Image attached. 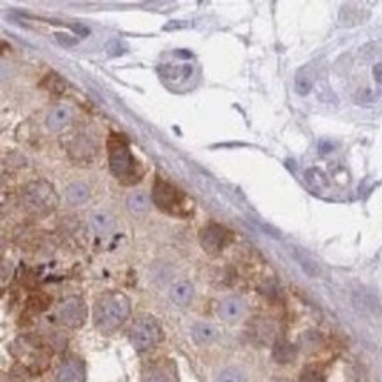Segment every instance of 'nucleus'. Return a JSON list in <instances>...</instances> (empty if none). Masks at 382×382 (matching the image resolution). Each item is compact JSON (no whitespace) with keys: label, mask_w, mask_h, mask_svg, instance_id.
<instances>
[{"label":"nucleus","mask_w":382,"mask_h":382,"mask_svg":"<svg viewBox=\"0 0 382 382\" xmlns=\"http://www.w3.org/2000/svg\"><path fill=\"white\" fill-rule=\"evenodd\" d=\"M131 315V299L118 291H108L94 303V326L101 333H115Z\"/></svg>","instance_id":"1"},{"label":"nucleus","mask_w":382,"mask_h":382,"mask_svg":"<svg viewBox=\"0 0 382 382\" xmlns=\"http://www.w3.org/2000/svg\"><path fill=\"white\" fill-rule=\"evenodd\" d=\"M9 351L13 358L18 361V365H22L32 375H39L48 370L51 356H53L48 345L42 344V340L32 335H23L13 340Z\"/></svg>","instance_id":"2"},{"label":"nucleus","mask_w":382,"mask_h":382,"mask_svg":"<svg viewBox=\"0 0 382 382\" xmlns=\"http://www.w3.org/2000/svg\"><path fill=\"white\" fill-rule=\"evenodd\" d=\"M108 153H110V169L122 183H134L140 180L136 159L129 150V144L120 134H111L108 141Z\"/></svg>","instance_id":"3"},{"label":"nucleus","mask_w":382,"mask_h":382,"mask_svg":"<svg viewBox=\"0 0 382 382\" xmlns=\"http://www.w3.org/2000/svg\"><path fill=\"white\" fill-rule=\"evenodd\" d=\"M23 203L32 215L44 217L57 208L58 197L51 183L46 180H35L23 189Z\"/></svg>","instance_id":"4"},{"label":"nucleus","mask_w":382,"mask_h":382,"mask_svg":"<svg viewBox=\"0 0 382 382\" xmlns=\"http://www.w3.org/2000/svg\"><path fill=\"white\" fill-rule=\"evenodd\" d=\"M131 344L138 352L151 351L163 342L164 331L159 321L151 315H140L131 328Z\"/></svg>","instance_id":"5"},{"label":"nucleus","mask_w":382,"mask_h":382,"mask_svg":"<svg viewBox=\"0 0 382 382\" xmlns=\"http://www.w3.org/2000/svg\"><path fill=\"white\" fill-rule=\"evenodd\" d=\"M88 308L87 303L80 296H67L57 307V319L65 328L78 329L87 322Z\"/></svg>","instance_id":"6"},{"label":"nucleus","mask_w":382,"mask_h":382,"mask_svg":"<svg viewBox=\"0 0 382 382\" xmlns=\"http://www.w3.org/2000/svg\"><path fill=\"white\" fill-rule=\"evenodd\" d=\"M151 199L166 213H178L182 206V194L180 190L174 189L171 183L164 180H157L153 190H151Z\"/></svg>","instance_id":"7"},{"label":"nucleus","mask_w":382,"mask_h":382,"mask_svg":"<svg viewBox=\"0 0 382 382\" xmlns=\"http://www.w3.org/2000/svg\"><path fill=\"white\" fill-rule=\"evenodd\" d=\"M141 382H180L176 363L169 358L151 361L143 368Z\"/></svg>","instance_id":"8"},{"label":"nucleus","mask_w":382,"mask_h":382,"mask_svg":"<svg viewBox=\"0 0 382 382\" xmlns=\"http://www.w3.org/2000/svg\"><path fill=\"white\" fill-rule=\"evenodd\" d=\"M53 382H87V368L78 356H65L57 365Z\"/></svg>","instance_id":"9"},{"label":"nucleus","mask_w":382,"mask_h":382,"mask_svg":"<svg viewBox=\"0 0 382 382\" xmlns=\"http://www.w3.org/2000/svg\"><path fill=\"white\" fill-rule=\"evenodd\" d=\"M227 240H229V233L224 229L219 224H210L206 226L203 231H201L199 242L201 247L205 249V252L217 256V254L222 252V249L226 247Z\"/></svg>","instance_id":"10"},{"label":"nucleus","mask_w":382,"mask_h":382,"mask_svg":"<svg viewBox=\"0 0 382 382\" xmlns=\"http://www.w3.org/2000/svg\"><path fill=\"white\" fill-rule=\"evenodd\" d=\"M243 312H245V303L238 296H227L219 305V315L226 322H236Z\"/></svg>","instance_id":"11"},{"label":"nucleus","mask_w":382,"mask_h":382,"mask_svg":"<svg viewBox=\"0 0 382 382\" xmlns=\"http://www.w3.org/2000/svg\"><path fill=\"white\" fill-rule=\"evenodd\" d=\"M169 298L178 307H185L194 298V285L187 282V280L174 282L169 289Z\"/></svg>","instance_id":"12"},{"label":"nucleus","mask_w":382,"mask_h":382,"mask_svg":"<svg viewBox=\"0 0 382 382\" xmlns=\"http://www.w3.org/2000/svg\"><path fill=\"white\" fill-rule=\"evenodd\" d=\"M71 118H72L71 108L58 106L55 108V110H51V113L48 115V118H46V125H48L49 131L57 133V131L64 129L65 125L71 122Z\"/></svg>","instance_id":"13"},{"label":"nucleus","mask_w":382,"mask_h":382,"mask_svg":"<svg viewBox=\"0 0 382 382\" xmlns=\"http://www.w3.org/2000/svg\"><path fill=\"white\" fill-rule=\"evenodd\" d=\"M192 338L197 345H210L217 340V329L210 322H196L192 326Z\"/></svg>","instance_id":"14"},{"label":"nucleus","mask_w":382,"mask_h":382,"mask_svg":"<svg viewBox=\"0 0 382 382\" xmlns=\"http://www.w3.org/2000/svg\"><path fill=\"white\" fill-rule=\"evenodd\" d=\"M115 219L106 212H97L90 217V229L97 236H106L113 231Z\"/></svg>","instance_id":"15"},{"label":"nucleus","mask_w":382,"mask_h":382,"mask_svg":"<svg viewBox=\"0 0 382 382\" xmlns=\"http://www.w3.org/2000/svg\"><path fill=\"white\" fill-rule=\"evenodd\" d=\"M163 76L166 80L171 81H183L189 80L192 76V65L190 64H182V65H164L163 67Z\"/></svg>","instance_id":"16"},{"label":"nucleus","mask_w":382,"mask_h":382,"mask_svg":"<svg viewBox=\"0 0 382 382\" xmlns=\"http://www.w3.org/2000/svg\"><path fill=\"white\" fill-rule=\"evenodd\" d=\"M314 87V76H312L310 69L305 67L296 74L294 78V88L299 95H307Z\"/></svg>","instance_id":"17"},{"label":"nucleus","mask_w":382,"mask_h":382,"mask_svg":"<svg viewBox=\"0 0 382 382\" xmlns=\"http://www.w3.org/2000/svg\"><path fill=\"white\" fill-rule=\"evenodd\" d=\"M273 358H275L279 363H289L296 358V349L294 345L288 344V342L280 340L275 344V349H273Z\"/></svg>","instance_id":"18"},{"label":"nucleus","mask_w":382,"mask_h":382,"mask_svg":"<svg viewBox=\"0 0 382 382\" xmlns=\"http://www.w3.org/2000/svg\"><path fill=\"white\" fill-rule=\"evenodd\" d=\"M90 197V189H88L85 183L76 182L72 185H69L67 189V199L71 201L72 205H81Z\"/></svg>","instance_id":"19"},{"label":"nucleus","mask_w":382,"mask_h":382,"mask_svg":"<svg viewBox=\"0 0 382 382\" xmlns=\"http://www.w3.org/2000/svg\"><path fill=\"white\" fill-rule=\"evenodd\" d=\"M150 206V201L144 192H133L127 197V208L133 213H144Z\"/></svg>","instance_id":"20"},{"label":"nucleus","mask_w":382,"mask_h":382,"mask_svg":"<svg viewBox=\"0 0 382 382\" xmlns=\"http://www.w3.org/2000/svg\"><path fill=\"white\" fill-rule=\"evenodd\" d=\"M305 180H307V183L314 190H321L328 185V178H326V174L322 173V171H319L317 167L308 169L307 173H305Z\"/></svg>","instance_id":"21"},{"label":"nucleus","mask_w":382,"mask_h":382,"mask_svg":"<svg viewBox=\"0 0 382 382\" xmlns=\"http://www.w3.org/2000/svg\"><path fill=\"white\" fill-rule=\"evenodd\" d=\"M217 382H245V375H243L242 370L231 367L220 372Z\"/></svg>","instance_id":"22"},{"label":"nucleus","mask_w":382,"mask_h":382,"mask_svg":"<svg viewBox=\"0 0 382 382\" xmlns=\"http://www.w3.org/2000/svg\"><path fill=\"white\" fill-rule=\"evenodd\" d=\"M8 382H27V370L22 365H16L8 374Z\"/></svg>","instance_id":"23"},{"label":"nucleus","mask_w":382,"mask_h":382,"mask_svg":"<svg viewBox=\"0 0 382 382\" xmlns=\"http://www.w3.org/2000/svg\"><path fill=\"white\" fill-rule=\"evenodd\" d=\"M299 382H324L322 381V375L317 370H307L301 375V381Z\"/></svg>","instance_id":"24"},{"label":"nucleus","mask_w":382,"mask_h":382,"mask_svg":"<svg viewBox=\"0 0 382 382\" xmlns=\"http://www.w3.org/2000/svg\"><path fill=\"white\" fill-rule=\"evenodd\" d=\"M374 78L375 81L382 87V62H379V64L374 65Z\"/></svg>","instance_id":"25"}]
</instances>
